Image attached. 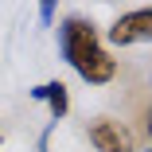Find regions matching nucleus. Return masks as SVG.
I'll return each instance as SVG.
<instances>
[{
	"instance_id": "1",
	"label": "nucleus",
	"mask_w": 152,
	"mask_h": 152,
	"mask_svg": "<svg viewBox=\"0 0 152 152\" xmlns=\"http://www.w3.org/2000/svg\"><path fill=\"white\" fill-rule=\"evenodd\" d=\"M58 55L86 86H105L117 78V58L102 43L98 27L82 16H66L58 23Z\"/></svg>"
},
{
	"instance_id": "2",
	"label": "nucleus",
	"mask_w": 152,
	"mask_h": 152,
	"mask_svg": "<svg viewBox=\"0 0 152 152\" xmlns=\"http://www.w3.org/2000/svg\"><path fill=\"white\" fill-rule=\"evenodd\" d=\"M86 137H90V144H94L98 152H137L133 129L125 125V121L109 117V113H102V117L90 121V125H86Z\"/></svg>"
},
{
	"instance_id": "3",
	"label": "nucleus",
	"mask_w": 152,
	"mask_h": 152,
	"mask_svg": "<svg viewBox=\"0 0 152 152\" xmlns=\"http://www.w3.org/2000/svg\"><path fill=\"white\" fill-rule=\"evenodd\" d=\"M105 39H109V47H140V43H152V4L117 16L109 23Z\"/></svg>"
},
{
	"instance_id": "4",
	"label": "nucleus",
	"mask_w": 152,
	"mask_h": 152,
	"mask_svg": "<svg viewBox=\"0 0 152 152\" xmlns=\"http://www.w3.org/2000/svg\"><path fill=\"white\" fill-rule=\"evenodd\" d=\"M27 94H31V102H43V105H47L51 125H58V121L70 113V94H66V86L58 82V78H55V82H39V86H31Z\"/></svg>"
},
{
	"instance_id": "5",
	"label": "nucleus",
	"mask_w": 152,
	"mask_h": 152,
	"mask_svg": "<svg viewBox=\"0 0 152 152\" xmlns=\"http://www.w3.org/2000/svg\"><path fill=\"white\" fill-rule=\"evenodd\" d=\"M51 20H55V4H39V23L47 27Z\"/></svg>"
},
{
	"instance_id": "6",
	"label": "nucleus",
	"mask_w": 152,
	"mask_h": 152,
	"mask_svg": "<svg viewBox=\"0 0 152 152\" xmlns=\"http://www.w3.org/2000/svg\"><path fill=\"white\" fill-rule=\"evenodd\" d=\"M144 129H148V140H152V109H148V125H144Z\"/></svg>"
},
{
	"instance_id": "7",
	"label": "nucleus",
	"mask_w": 152,
	"mask_h": 152,
	"mask_svg": "<svg viewBox=\"0 0 152 152\" xmlns=\"http://www.w3.org/2000/svg\"><path fill=\"white\" fill-rule=\"evenodd\" d=\"M148 152H152V148H148Z\"/></svg>"
}]
</instances>
